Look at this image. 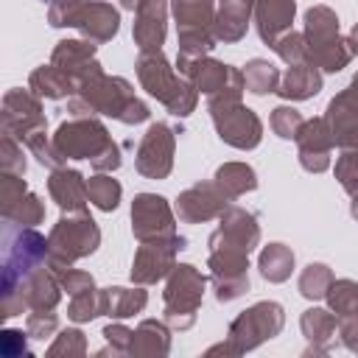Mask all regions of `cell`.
Returning <instances> with one entry per match:
<instances>
[{"label":"cell","mask_w":358,"mask_h":358,"mask_svg":"<svg viewBox=\"0 0 358 358\" xmlns=\"http://www.w3.org/2000/svg\"><path fill=\"white\" fill-rule=\"evenodd\" d=\"M3 243H6V263H3V316H17L25 305L22 294L28 280L42 268V260L50 255L48 241L34 232L22 229L20 224L6 221L3 229Z\"/></svg>","instance_id":"cell-1"},{"label":"cell","mask_w":358,"mask_h":358,"mask_svg":"<svg viewBox=\"0 0 358 358\" xmlns=\"http://www.w3.org/2000/svg\"><path fill=\"white\" fill-rule=\"evenodd\" d=\"M76 90H78V95L70 101V112L76 117H84L90 112L112 115L123 123H140L148 117V109L131 95V90L123 78H106L101 70H95Z\"/></svg>","instance_id":"cell-2"},{"label":"cell","mask_w":358,"mask_h":358,"mask_svg":"<svg viewBox=\"0 0 358 358\" xmlns=\"http://www.w3.org/2000/svg\"><path fill=\"white\" fill-rule=\"evenodd\" d=\"M53 145L62 157L92 159L98 171H112L120 165L117 145L109 140L106 129L90 117H76L70 123H62L53 134Z\"/></svg>","instance_id":"cell-3"},{"label":"cell","mask_w":358,"mask_h":358,"mask_svg":"<svg viewBox=\"0 0 358 358\" xmlns=\"http://www.w3.org/2000/svg\"><path fill=\"white\" fill-rule=\"evenodd\" d=\"M305 45H308V59L313 64H319L322 70L327 73H336L341 70L350 56H352V48H347L350 42L338 39V20L330 8L324 6H316L305 14Z\"/></svg>","instance_id":"cell-4"},{"label":"cell","mask_w":358,"mask_h":358,"mask_svg":"<svg viewBox=\"0 0 358 358\" xmlns=\"http://www.w3.org/2000/svg\"><path fill=\"white\" fill-rule=\"evenodd\" d=\"M137 76L143 81V87L159 98L173 115H187L196 103V87L182 81L179 76H173V70L168 67L165 56L159 50L143 53L137 62Z\"/></svg>","instance_id":"cell-5"},{"label":"cell","mask_w":358,"mask_h":358,"mask_svg":"<svg viewBox=\"0 0 358 358\" xmlns=\"http://www.w3.org/2000/svg\"><path fill=\"white\" fill-rule=\"evenodd\" d=\"M98 241H101V232L87 213L76 210V215H64L48 235L50 266H64V263L70 266L73 260L92 255Z\"/></svg>","instance_id":"cell-6"},{"label":"cell","mask_w":358,"mask_h":358,"mask_svg":"<svg viewBox=\"0 0 358 358\" xmlns=\"http://www.w3.org/2000/svg\"><path fill=\"white\" fill-rule=\"evenodd\" d=\"M173 14L179 22V42H182L179 62H193L213 48L210 22L215 20L210 0H173Z\"/></svg>","instance_id":"cell-7"},{"label":"cell","mask_w":358,"mask_h":358,"mask_svg":"<svg viewBox=\"0 0 358 358\" xmlns=\"http://www.w3.org/2000/svg\"><path fill=\"white\" fill-rule=\"evenodd\" d=\"M210 109L221 140H227L229 145L252 148L260 143V120L252 109H243L238 101H213Z\"/></svg>","instance_id":"cell-8"},{"label":"cell","mask_w":358,"mask_h":358,"mask_svg":"<svg viewBox=\"0 0 358 358\" xmlns=\"http://www.w3.org/2000/svg\"><path fill=\"white\" fill-rule=\"evenodd\" d=\"M201 291H204V277L193 266H173V274L165 291V310L173 327H179V316H185L187 324L193 322V313L201 302Z\"/></svg>","instance_id":"cell-9"},{"label":"cell","mask_w":358,"mask_h":358,"mask_svg":"<svg viewBox=\"0 0 358 358\" xmlns=\"http://www.w3.org/2000/svg\"><path fill=\"white\" fill-rule=\"evenodd\" d=\"M3 131L17 137L20 143H28L34 134L45 131V115L39 106V98L28 95L25 90H11L3 98Z\"/></svg>","instance_id":"cell-10"},{"label":"cell","mask_w":358,"mask_h":358,"mask_svg":"<svg viewBox=\"0 0 358 358\" xmlns=\"http://www.w3.org/2000/svg\"><path fill=\"white\" fill-rule=\"evenodd\" d=\"M182 238L179 235H168V238H154V241H143L137 257H134V268L131 277L137 282H154L159 277L168 274V268H173V252L182 249Z\"/></svg>","instance_id":"cell-11"},{"label":"cell","mask_w":358,"mask_h":358,"mask_svg":"<svg viewBox=\"0 0 358 358\" xmlns=\"http://www.w3.org/2000/svg\"><path fill=\"white\" fill-rule=\"evenodd\" d=\"M171 157H173V134L165 123H154L148 134L140 143L137 151V171L151 179H162L171 171Z\"/></svg>","instance_id":"cell-12"},{"label":"cell","mask_w":358,"mask_h":358,"mask_svg":"<svg viewBox=\"0 0 358 358\" xmlns=\"http://www.w3.org/2000/svg\"><path fill=\"white\" fill-rule=\"evenodd\" d=\"M324 120L333 134V143H338L344 151L358 154V90L350 87L347 92L333 98Z\"/></svg>","instance_id":"cell-13"},{"label":"cell","mask_w":358,"mask_h":358,"mask_svg":"<svg viewBox=\"0 0 358 358\" xmlns=\"http://www.w3.org/2000/svg\"><path fill=\"white\" fill-rule=\"evenodd\" d=\"M131 218H134V235H137L140 241L176 235V232H173V218H171V210H168L165 199H159V196L140 193V196L134 199Z\"/></svg>","instance_id":"cell-14"},{"label":"cell","mask_w":358,"mask_h":358,"mask_svg":"<svg viewBox=\"0 0 358 358\" xmlns=\"http://www.w3.org/2000/svg\"><path fill=\"white\" fill-rule=\"evenodd\" d=\"M280 327H282V308L274 305V302H260V305H255L252 310H246L241 319H235L229 336H232V338L243 336V341L238 344V350H243V347H246V336H252L249 344L255 347L257 341L271 338Z\"/></svg>","instance_id":"cell-15"},{"label":"cell","mask_w":358,"mask_h":358,"mask_svg":"<svg viewBox=\"0 0 358 358\" xmlns=\"http://www.w3.org/2000/svg\"><path fill=\"white\" fill-rule=\"evenodd\" d=\"M50 64L59 67L76 87L87 76L101 70V64L95 62V45H87V42H59V48L53 50Z\"/></svg>","instance_id":"cell-16"},{"label":"cell","mask_w":358,"mask_h":358,"mask_svg":"<svg viewBox=\"0 0 358 358\" xmlns=\"http://www.w3.org/2000/svg\"><path fill=\"white\" fill-rule=\"evenodd\" d=\"M299 159L308 171H324L327 168V154L333 145V134L327 129V120H310L302 123L299 129Z\"/></svg>","instance_id":"cell-17"},{"label":"cell","mask_w":358,"mask_h":358,"mask_svg":"<svg viewBox=\"0 0 358 358\" xmlns=\"http://www.w3.org/2000/svg\"><path fill=\"white\" fill-rule=\"evenodd\" d=\"M134 39L143 53L159 50L162 39H165V3L162 0H143L137 6Z\"/></svg>","instance_id":"cell-18"},{"label":"cell","mask_w":358,"mask_h":358,"mask_svg":"<svg viewBox=\"0 0 358 358\" xmlns=\"http://www.w3.org/2000/svg\"><path fill=\"white\" fill-rule=\"evenodd\" d=\"M294 20V0H257V28L263 42L271 48L277 45L280 36L288 34Z\"/></svg>","instance_id":"cell-19"},{"label":"cell","mask_w":358,"mask_h":358,"mask_svg":"<svg viewBox=\"0 0 358 358\" xmlns=\"http://www.w3.org/2000/svg\"><path fill=\"white\" fill-rule=\"evenodd\" d=\"M48 190L53 196V201L62 210H84V201L90 199V190L81 179L78 171H67V168H56L48 179Z\"/></svg>","instance_id":"cell-20"},{"label":"cell","mask_w":358,"mask_h":358,"mask_svg":"<svg viewBox=\"0 0 358 358\" xmlns=\"http://www.w3.org/2000/svg\"><path fill=\"white\" fill-rule=\"evenodd\" d=\"M76 28L95 42H106L117 34V11L106 3H87L76 17Z\"/></svg>","instance_id":"cell-21"},{"label":"cell","mask_w":358,"mask_h":358,"mask_svg":"<svg viewBox=\"0 0 358 358\" xmlns=\"http://www.w3.org/2000/svg\"><path fill=\"white\" fill-rule=\"evenodd\" d=\"M227 193L224 190H215L213 185H196L193 190H187L182 199H179V215L187 218V221H199V218H210L215 213L224 210L227 204Z\"/></svg>","instance_id":"cell-22"},{"label":"cell","mask_w":358,"mask_h":358,"mask_svg":"<svg viewBox=\"0 0 358 358\" xmlns=\"http://www.w3.org/2000/svg\"><path fill=\"white\" fill-rule=\"evenodd\" d=\"M252 14V0H221L218 17H215V36L224 42H235L243 36Z\"/></svg>","instance_id":"cell-23"},{"label":"cell","mask_w":358,"mask_h":358,"mask_svg":"<svg viewBox=\"0 0 358 358\" xmlns=\"http://www.w3.org/2000/svg\"><path fill=\"white\" fill-rule=\"evenodd\" d=\"M319 90H322V78H319V73H316V64L310 67L308 59L291 64V70L285 73L282 84L277 87L280 95H285V98H296V101L310 98V95H316Z\"/></svg>","instance_id":"cell-24"},{"label":"cell","mask_w":358,"mask_h":358,"mask_svg":"<svg viewBox=\"0 0 358 358\" xmlns=\"http://www.w3.org/2000/svg\"><path fill=\"white\" fill-rule=\"evenodd\" d=\"M31 90L36 92V98H64L76 90V84L59 67L48 64L31 73Z\"/></svg>","instance_id":"cell-25"},{"label":"cell","mask_w":358,"mask_h":358,"mask_svg":"<svg viewBox=\"0 0 358 358\" xmlns=\"http://www.w3.org/2000/svg\"><path fill=\"white\" fill-rule=\"evenodd\" d=\"M143 305H145L143 291H126V288L101 291V313H106V316H131Z\"/></svg>","instance_id":"cell-26"},{"label":"cell","mask_w":358,"mask_h":358,"mask_svg":"<svg viewBox=\"0 0 358 358\" xmlns=\"http://www.w3.org/2000/svg\"><path fill=\"white\" fill-rule=\"evenodd\" d=\"M218 179V187L227 193V196H238L243 190H252L257 182H255V171L246 168V165H238V162H229L224 168H218L215 173Z\"/></svg>","instance_id":"cell-27"},{"label":"cell","mask_w":358,"mask_h":358,"mask_svg":"<svg viewBox=\"0 0 358 358\" xmlns=\"http://www.w3.org/2000/svg\"><path fill=\"white\" fill-rule=\"evenodd\" d=\"M260 268H263V277L280 282V280H285V277L291 274V268H294V255H291L282 243H271V246L263 249V255H260Z\"/></svg>","instance_id":"cell-28"},{"label":"cell","mask_w":358,"mask_h":358,"mask_svg":"<svg viewBox=\"0 0 358 358\" xmlns=\"http://www.w3.org/2000/svg\"><path fill=\"white\" fill-rule=\"evenodd\" d=\"M42 215H45V207H42V201L28 190L20 201H14L11 207H6L3 210V218L6 221H11V224H25V227H34V224H39L42 221Z\"/></svg>","instance_id":"cell-29"},{"label":"cell","mask_w":358,"mask_h":358,"mask_svg":"<svg viewBox=\"0 0 358 358\" xmlns=\"http://www.w3.org/2000/svg\"><path fill=\"white\" fill-rule=\"evenodd\" d=\"M277 84H280V76H277V70H274L268 62L255 59V62L246 67V73H243V87L252 90V92H257V95L274 92Z\"/></svg>","instance_id":"cell-30"},{"label":"cell","mask_w":358,"mask_h":358,"mask_svg":"<svg viewBox=\"0 0 358 358\" xmlns=\"http://www.w3.org/2000/svg\"><path fill=\"white\" fill-rule=\"evenodd\" d=\"M87 190H90V201H95L101 210H115L117 207L120 185L112 176H92Z\"/></svg>","instance_id":"cell-31"},{"label":"cell","mask_w":358,"mask_h":358,"mask_svg":"<svg viewBox=\"0 0 358 358\" xmlns=\"http://www.w3.org/2000/svg\"><path fill=\"white\" fill-rule=\"evenodd\" d=\"M330 271H327V266H308L305 268V274H302V280H299V291L305 294V296H310V299H316V296H324L327 294V288H330Z\"/></svg>","instance_id":"cell-32"},{"label":"cell","mask_w":358,"mask_h":358,"mask_svg":"<svg viewBox=\"0 0 358 358\" xmlns=\"http://www.w3.org/2000/svg\"><path fill=\"white\" fill-rule=\"evenodd\" d=\"M0 154H3L0 168H3L6 173H20V176L25 173V157H22V148L17 145V137H11V134H6V131H3Z\"/></svg>","instance_id":"cell-33"},{"label":"cell","mask_w":358,"mask_h":358,"mask_svg":"<svg viewBox=\"0 0 358 358\" xmlns=\"http://www.w3.org/2000/svg\"><path fill=\"white\" fill-rule=\"evenodd\" d=\"M81 0H48V20L50 25H76L81 11Z\"/></svg>","instance_id":"cell-34"},{"label":"cell","mask_w":358,"mask_h":358,"mask_svg":"<svg viewBox=\"0 0 358 358\" xmlns=\"http://www.w3.org/2000/svg\"><path fill=\"white\" fill-rule=\"evenodd\" d=\"M271 126H274V131H277L280 137L291 140V137L299 134V129H302V117H299L296 109L280 106V109H274V115H271Z\"/></svg>","instance_id":"cell-35"},{"label":"cell","mask_w":358,"mask_h":358,"mask_svg":"<svg viewBox=\"0 0 358 358\" xmlns=\"http://www.w3.org/2000/svg\"><path fill=\"white\" fill-rule=\"evenodd\" d=\"M333 319L327 316V310H308L305 313V319H302V330L308 333V338H313V336H327V333H333Z\"/></svg>","instance_id":"cell-36"},{"label":"cell","mask_w":358,"mask_h":358,"mask_svg":"<svg viewBox=\"0 0 358 358\" xmlns=\"http://www.w3.org/2000/svg\"><path fill=\"white\" fill-rule=\"evenodd\" d=\"M53 327H56V316L53 313H48L45 322H42V310H34L31 319H28V330L34 333V338H45Z\"/></svg>","instance_id":"cell-37"},{"label":"cell","mask_w":358,"mask_h":358,"mask_svg":"<svg viewBox=\"0 0 358 358\" xmlns=\"http://www.w3.org/2000/svg\"><path fill=\"white\" fill-rule=\"evenodd\" d=\"M22 350H25V336L17 333V330H6V333H3V355H6V358H14V355H20Z\"/></svg>","instance_id":"cell-38"},{"label":"cell","mask_w":358,"mask_h":358,"mask_svg":"<svg viewBox=\"0 0 358 358\" xmlns=\"http://www.w3.org/2000/svg\"><path fill=\"white\" fill-rule=\"evenodd\" d=\"M350 45H352V53H358V25L352 28V36H350Z\"/></svg>","instance_id":"cell-39"},{"label":"cell","mask_w":358,"mask_h":358,"mask_svg":"<svg viewBox=\"0 0 358 358\" xmlns=\"http://www.w3.org/2000/svg\"><path fill=\"white\" fill-rule=\"evenodd\" d=\"M140 3H143V0H123V6H126V8H137Z\"/></svg>","instance_id":"cell-40"},{"label":"cell","mask_w":358,"mask_h":358,"mask_svg":"<svg viewBox=\"0 0 358 358\" xmlns=\"http://www.w3.org/2000/svg\"><path fill=\"white\" fill-rule=\"evenodd\" d=\"M352 196H355V201H352V215H355V218H358V190H355V193H352Z\"/></svg>","instance_id":"cell-41"},{"label":"cell","mask_w":358,"mask_h":358,"mask_svg":"<svg viewBox=\"0 0 358 358\" xmlns=\"http://www.w3.org/2000/svg\"><path fill=\"white\" fill-rule=\"evenodd\" d=\"M352 90H358V76H355V78H352Z\"/></svg>","instance_id":"cell-42"}]
</instances>
